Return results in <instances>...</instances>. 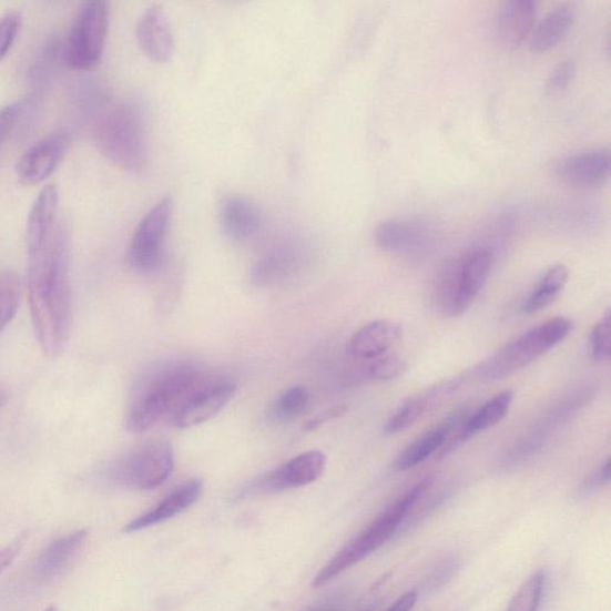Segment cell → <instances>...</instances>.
<instances>
[{
	"label": "cell",
	"instance_id": "obj_16",
	"mask_svg": "<svg viewBox=\"0 0 611 611\" xmlns=\"http://www.w3.org/2000/svg\"><path fill=\"white\" fill-rule=\"evenodd\" d=\"M537 3L532 0H510L498 11L496 39L506 50L519 49L531 33L537 18Z\"/></svg>",
	"mask_w": 611,
	"mask_h": 611
},
{
	"label": "cell",
	"instance_id": "obj_20",
	"mask_svg": "<svg viewBox=\"0 0 611 611\" xmlns=\"http://www.w3.org/2000/svg\"><path fill=\"white\" fill-rule=\"evenodd\" d=\"M403 338V327L390 320H374L352 337L348 350L356 358L373 359L384 356Z\"/></svg>",
	"mask_w": 611,
	"mask_h": 611
},
{
	"label": "cell",
	"instance_id": "obj_38",
	"mask_svg": "<svg viewBox=\"0 0 611 611\" xmlns=\"http://www.w3.org/2000/svg\"><path fill=\"white\" fill-rule=\"evenodd\" d=\"M24 541L26 537L22 534L10 544L0 548V574H2L11 566L13 560L19 557L22 551Z\"/></svg>",
	"mask_w": 611,
	"mask_h": 611
},
{
	"label": "cell",
	"instance_id": "obj_24",
	"mask_svg": "<svg viewBox=\"0 0 611 611\" xmlns=\"http://www.w3.org/2000/svg\"><path fill=\"white\" fill-rule=\"evenodd\" d=\"M574 21L573 8L563 4L548 12L532 33L531 51L543 53L551 51L570 33Z\"/></svg>",
	"mask_w": 611,
	"mask_h": 611
},
{
	"label": "cell",
	"instance_id": "obj_27",
	"mask_svg": "<svg viewBox=\"0 0 611 611\" xmlns=\"http://www.w3.org/2000/svg\"><path fill=\"white\" fill-rule=\"evenodd\" d=\"M448 436L446 425L417 438V440L400 452L395 466L399 471H407L428 460L445 445Z\"/></svg>",
	"mask_w": 611,
	"mask_h": 611
},
{
	"label": "cell",
	"instance_id": "obj_25",
	"mask_svg": "<svg viewBox=\"0 0 611 611\" xmlns=\"http://www.w3.org/2000/svg\"><path fill=\"white\" fill-rule=\"evenodd\" d=\"M568 281L569 271L566 265L552 266L538 282L534 291L530 293L523 305V310L531 315V313L540 312L553 305L562 289L566 288Z\"/></svg>",
	"mask_w": 611,
	"mask_h": 611
},
{
	"label": "cell",
	"instance_id": "obj_40",
	"mask_svg": "<svg viewBox=\"0 0 611 611\" xmlns=\"http://www.w3.org/2000/svg\"><path fill=\"white\" fill-rule=\"evenodd\" d=\"M456 563L457 561H454L451 559L441 562V566L438 567L431 574L428 584L431 587H437L438 584L446 582L448 576H450V573L454 571V568H456Z\"/></svg>",
	"mask_w": 611,
	"mask_h": 611
},
{
	"label": "cell",
	"instance_id": "obj_33",
	"mask_svg": "<svg viewBox=\"0 0 611 611\" xmlns=\"http://www.w3.org/2000/svg\"><path fill=\"white\" fill-rule=\"evenodd\" d=\"M406 369L404 359L398 356H381L370 366V378L376 381H390L399 378Z\"/></svg>",
	"mask_w": 611,
	"mask_h": 611
},
{
	"label": "cell",
	"instance_id": "obj_8",
	"mask_svg": "<svg viewBox=\"0 0 611 611\" xmlns=\"http://www.w3.org/2000/svg\"><path fill=\"white\" fill-rule=\"evenodd\" d=\"M172 214L174 201L166 196L141 218L133 234L129 256L132 268L138 273L151 274L161 268Z\"/></svg>",
	"mask_w": 611,
	"mask_h": 611
},
{
	"label": "cell",
	"instance_id": "obj_41",
	"mask_svg": "<svg viewBox=\"0 0 611 611\" xmlns=\"http://www.w3.org/2000/svg\"><path fill=\"white\" fill-rule=\"evenodd\" d=\"M417 602V593L415 591L407 592L391 607L386 611H413Z\"/></svg>",
	"mask_w": 611,
	"mask_h": 611
},
{
	"label": "cell",
	"instance_id": "obj_22",
	"mask_svg": "<svg viewBox=\"0 0 611 611\" xmlns=\"http://www.w3.org/2000/svg\"><path fill=\"white\" fill-rule=\"evenodd\" d=\"M59 192L53 184L47 185L31 207L27 223V245L51 236L58 228Z\"/></svg>",
	"mask_w": 611,
	"mask_h": 611
},
{
	"label": "cell",
	"instance_id": "obj_21",
	"mask_svg": "<svg viewBox=\"0 0 611 611\" xmlns=\"http://www.w3.org/2000/svg\"><path fill=\"white\" fill-rule=\"evenodd\" d=\"M221 223L226 236L234 242H244L259 231L262 214L255 203L242 196H230L223 202Z\"/></svg>",
	"mask_w": 611,
	"mask_h": 611
},
{
	"label": "cell",
	"instance_id": "obj_30",
	"mask_svg": "<svg viewBox=\"0 0 611 611\" xmlns=\"http://www.w3.org/2000/svg\"><path fill=\"white\" fill-rule=\"evenodd\" d=\"M309 400V394L305 387H289L273 404L272 417L279 422L294 421L307 411Z\"/></svg>",
	"mask_w": 611,
	"mask_h": 611
},
{
	"label": "cell",
	"instance_id": "obj_35",
	"mask_svg": "<svg viewBox=\"0 0 611 611\" xmlns=\"http://www.w3.org/2000/svg\"><path fill=\"white\" fill-rule=\"evenodd\" d=\"M576 65L573 61H563L559 64L548 78V88L554 92L566 90L574 80Z\"/></svg>",
	"mask_w": 611,
	"mask_h": 611
},
{
	"label": "cell",
	"instance_id": "obj_10",
	"mask_svg": "<svg viewBox=\"0 0 611 611\" xmlns=\"http://www.w3.org/2000/svg\"><path fill=\"white\" fill-rule=\"evenodd\" d=\"M233 381H217L198 387L171 417V425L177 429H191L203 425L223 411L237 394Z\"/></svg>",
	"mask_w": 611,
	"mask_h": 611
},
{
	"label": "cell",
	"instance_id": "obj_26",
	"mask_svg": "<svg viewBox=\"0 0 611 611\" xmlns=\"http://www.w3.org/2000/svg\"><path fill=\"white\" fill-rule=\"evenodd\" d=\"M513 399L512 390L500 391L487 404H483L480 409L469 415L465 425L468 438L499 425L508 416Z\"/></svg>",
	"mask_w": 611,
	"mask_h": 611
},
{
	"label": "cell",
	"instance_id": "obj_12",
	"mask_svg": "<svg viewBox=\"0 0 611 611\" xmlns=\"http://www.w3.org/2000/svg\"><path fill=\"white\" fill-rule=\"evenodd\" d=\"M611 156L607 149L579 152L562 160L557 169L558 179L576 190H598L610 177Z\"/></svg>",
	"mask_w": 611,
	"mask_h": 611
},
{
	"label": "cell",
	"instance_id": "obj_31",
	"mask_svg": "<svg viewBox=\"0 0 611 611\" xmlns=\"http://www.w3.org/2000/svg\"><path fill=\"white\" fill-rule=\"evenodd\" d=\"M546 577L542 571L531 574L516 592L507 611H539L543 598Z\"/></svg>",
	"mask_w": 611,
	"mask_h": 611
},
{
	"label": "cell",
	"instance_id": "obj_36",
	"mask_svg": "<svg viewBox=\"0 0 611 611\" xmlns=\"http://www.w3.org/2000/svg\"><path fill=\"white\" fill-rule=\"evenodd\" d=\"M611 477V460L608 459L597 472L591 475L579 488V495L587 496L597 491L610 482Z\"/></svg>",
	"mask_w": 611,
	"mask_h": 611
},
{
	"label": "cell",
	"instance_id": "obj_6",
	"mask_svg": "<svg viewBox=\"0 0 611 611\" xmlns=\"http://www.w3.org/2000/svg\"><path fill=\"white\" fill-rule=\"evenodd\" d=\"M174 467V448L166 441H155L116 460L105 476L118 487L149 491L161 487Z\"/></svg>",
	"mask_w": 611,
	"mask_h": 611
},
{
	"label": "cell",
	"instance_id": "obj_4",
	"mask_svg": "<svg viewBox=\"0 0 611 611\" xmlns=\"http://www.w3.org/2000/svg\"><path fill=\"white\" fill-rule=\"evenodd\" d=\"M99 149L113 163L131 172L144 171L147 141L143 109L133 102H121L105 111L95 124Z\"/></svg>",
	"mask_w": 611,
	"mask_h": 611
},
{
	"label": "cell",
	"instance_id": "obj_5",
	"mask_svg": "<svg viewBox=\"0 0 611 611\" xmlns=\"http://www.w3.org/2000/svg\"><path fill=\"white\" fill-rule=\"evenodd\" d=\"M572 332L573 323L570 319L563 317L551 319L508 343L481 364L477 371L483 380L508 378L513 373L534 364L537 359L568 338Z\"/></svg>",
	"mask_w": 611,
	"mask_h": 611
},
{
	"label": "cell",
	"instance_id": "obj_32",
	"mask_svg": "<svg viewBox=\"0 0 611 611\" xmlns=\"http://www.w3.org/2000/svg\"><path fill=\"white\" fill-rule=\"evenodd\" d=\"M589 355L594 363H608L611 357V316L610 312L593 326L589 337Z\"/></svg>",
	"mask_w": 611,
	"mask_h": 611
},
{
	"label": "cell",
	"instance_id": "obj_13",
	"mask_svg": "<svg viewBox=\"0 0 611 611\" xmlns=\"http://www.w3.org/2000/svg\"><path fill=\"white\" fill-rule=\"evenodd\" d=\"M460 384V379H448L405 399L386 422L385 434L397 435L410 429L422 416L435 410L454 395Z\"/></svg>",
	"mask_w": 611,
	"mask_h": 611
},
{
	"label": "cell",
	"instance_id": "obj_37",
	"mask_svg": "<svg viewBox=\"0 0 611 611\" xmlns=\"http://www.w3.org/2000/svg\"><path fill=\"white\" fill-rule=\"evenodd\" d=\"M20 115V105L11 103L0 109V147L14 128Z\"/></svg>",
	"mask_w": 611,
	"mask_h": 611
},
{
	"label": "cell",
	"instance_id": "obj_34",
	"mask_svg": "<svg viewBox=\"0 0 611 611\" xmlns=\"http://www.w3.org/2000/svg\"><path fill=\"white\" fill-rule=\"evenodd\" d=\"M21 21V14L16 11L8 12L0 19V60L10 51L16 37L19 34Z\"/></svg>",
	"mask_w": 611,
	"mask_h": 611
},
{
	"label": "cell",
	"instance_id": "obj_28",
	"mask_svg": "<svg viewBox=\"0 0 611 611\" xmlns=\"http://www.w3.org/2000/svg\"><path fill=\"white\" fill-rule=\"evenodd\" d=\"M459 292V258L448 262L438 274L434 299L441 313L447 317H456Z\"/></svg>",
	"mask_w": 611,
	"mask_h": 611
},
{
	"label": "cell",
	"instance_id": "obj_3",
	"mask_svg": "<svg viewBox=\"0 0 611 611\" xmlns=\"http://www.w3.org/2000/svg\"><path fill=\"white\" fill-rule=\"evenodd\" d=\"M431 480L432 478H427L419 481L413 489L400 496L394 505H390L381 515L376 517L361 534L357 536L333 560L327 562V566L319 571L315 581H313V587H324L343 572L380 550L410 519L418 500L425 495Z\"/></svg>",
	"mask_w": 611,
	"mask_h": 611
},
{
	"label": "cell",
	"instance_id": "obj_23",
	"mask_svg": "<svg viewBox=\"0 0 611 611\" xmlns=\"http://www.w3.org/2000/svg\"><path fill=\"white\" fill-rule=\"evenodd\" d=\"M88 536V530H77L47 547L38 560L39 576L52 578L64 571L75 556L81 552Z\"/></svg>",
	"mask_w": 611,
	"mask_h": 611
},
{
	"label": "cell",
	"instance_id": "obj_42",
	"mask_svg": "<svg viewBox=\"0 0 611 611\" xmlns=\"http://www.w3.org/2000/svg\"><path fill=\"white\" fill-rule=\"evenodd\" d=\"M7 401V396L3 394L2 390H0V409H2V407L4 406Z\"/></svg>",
	"mask_w": 611,
	"mask_h": 611
},
{
	"label": "cell",
	"instance_id": "obj_39",
	"mask_svg": "<svg viewBox=\"0 0 611 611\" xmlns=\"http://www.w3.org/2000/svg\"><path fill=\"white\" fill-rule=\"evenodd\" d=\"M346 413H347V406H344V405L334 406L333 409H328L325 413H323L322 415H319V416L313 418L312 420L307 421L306 425H305V430L306 431L316 430V429L323 427L324 425H326L327 421H330L335 418H338V417L343 416Z\"/></svg>",
	"mask_w": 611,
	"mask_h": 611
},
{
	"label": "cell",
	"instance_id": "obj_15",
	"mask_svg": "<svg viewBox=\"0 0 611 611\" xmlns=\"http://www.w3.org/2000/svg\"><path fill=\"white\" fill-rule=\"evenodd\" d=\"M490 250L477 247L459 258V292L456 317L464 315L475 304L492 269Z\"/></svg>",
	"mask_w": 611,
	"mask_h": 611
},
{
	"label": "cell",
	"instance_id": "obj_14",
	"mask_svg": "<svg viewBox=\"0 0 611 611\" xmlns=\"http://www.w3.org/2000/svg\"><path fill=\"white\" fill-rule=\"evenodd\" d=\"M376 245L387 253L417 255L427 250L432 241L430 228L416 221H387L375 228Z\"/></svg>",
	"mask_w": 611,
	"mask_h": 611
},
{
	"label": "cell",
	"instance_id": "obj_29",
	"mask_svg": "<svg viewBox=\"0 0 611 611\" xmlns=\"http://www.w3.org/2000/svg\"><path fill=\"white\" fill-rule=\"evenodd\" d=\"M22 282L18 274L0 272V334L12 322L21 305Z\"/></svg>",
	"mask_w": 611,
	"mask_h": 611
},
{
	"label": "cell",
	"instance_id": "obj_11",
	"mask_svg": "<svg viewBox=\"0 0 611 611\" xmlns=\"http://www.w3.org/2000/svg\"><path fill=\"white\" fill-rule=\"evenodd\" d=\"M70 134L59 130L28 149L16 165V175L26 185H35L49 177L65 155Z\"/></svg>",
	"mask_w": 611,
	"mask_h": 611
},
{
	"label": "cell",
	"instance_id": "obj_19",
	"mask_svg": "<svg viewBox=\"0 0 611 611\" xmlns=\"http://www.w3.org/2000/svg\"><path fill=\"white\" fill-rule=\"evenodd\" d=\"M203 481H187L174 492H171L159 506L149 512L136 517L123 528L124 532H135L172 519L196 503L203 493Z\"/></svg>",
	"mask_w": 611,
	"mask_h": 611
},
{
	"label": "cell",
	"instance_id": "obj_18",
	"mask_svg": "<svg viewBox=\"0 0 611 611\" xmlns=\"http://www.w3.org/2000/svg\"><path fill=\"white\" fill-rule=\"evenodd\" d=\"M301 258L299 248L295 244H278L254 264L251 281L259 287L278 285L299 268Z\"/></svg>",
	"mask_w": 611,
	"mask_h": 611
},
{
	"label": "cell",
	"instance_id": "obj_9",
	"mask_svg": "<svg viewBox=\"0 0 611 611\" xmlns=\"http://www.w3.org/2000/svg\"><path fill=\"white\" fill-rule=\"evenodd\" d=\"M326 462V456L320 450L303 452L250 485L242 496L274 493L306 487L323 476Z\"/></svg>",
	"mask_w": 611,
	"mask_h": 611
},
{
	"label": "cell",
	"instance_id": "obj_43",
	"mask_svg": "<svg viewBox=\"0 0 611 611\" xmlns=\"http://www.w3.org/2000/svg\"><path fill=\"white\" fill-rule=\"evenodd\" d=\"M45 611H59L58 608L55 607H50L49 609H47Z\"/></svg>",
	"mask_w": 611,
	"mask_h": 611
},
{
	"label": "cell",
	"instance_id": "obj_17",
	"mask_svg": "<svg viewBox=\"0 0 611 611\" xmlns=\"http://www.w3.org/2000/svg\"><path fill=\"white\" fill-rule=\"evenodd\" d=\"M136 38L141 50L155 62H166L174 55V34L165 13L159 7H152L141 14Z\"/></svg>",
	"mask_w": 611,
	"mask_h": 611
},
{
	"label": "cell",
	"instance_id": "obj_7",
	"mask_svg": "<svg viewBox=\"0 0 611 611\" xmlns=\"http://www.w3.org/2000/svg\"><path fill=\"white\" fill-rule=\"evenodd\" d=\"M109 4L92 0L78 10L65 47L67 64L74 70L95 68L103 54L109 27Z\"/></svg>",
	"mask_w": 611,
	"mask_h": 611
},
{
	"label": "cell",
	"instance_id": "obj_1",
	"mask_svg": "<svg viewBox=\"0 0 611 611\" xmlns=\"http://www.w3.org/2000/svg\"><path fill=\"white\" fill-rule=\"evenodd\" d=\"M27 247L31 322L42 353L55 358L64 350L72 325L68 232L59 225L51 236Z\"/></svg>",
	"mask_w": 611,
	"mask_h": 611
},
{
	"label": "cell",
	"instance_id": "obj_2",
	"mask_svg": "<svg viewBox=\"0 0 611 611\" xmlns=\"http://www.w3.org/2000/svg\"><path fill=\"white\" fill-rule=\"evenodd\" d=\"M198 387L201 374L193 365H170L155 371L136 387L125 427L133 434L151 430L162 419L172 417Z\"/></svg>",
	"mask_w": 611,
	"mask_h": 611
}]
</instances>
